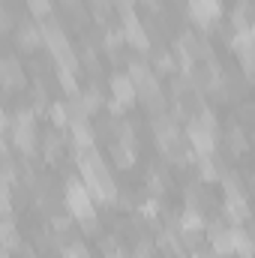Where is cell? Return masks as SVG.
<instances>
[{"label":"cell","mask_w":255,"mask_h":258,"mask_svg":"<svg viewBox=\"0 0 255 258\" xmlns=\"http://www.w3.org/2000/svg\"><path fill=\"white\" fill-rule=\"evenodd\" d=\"M111 99L117 102V105H135V87H132V81H129V75L123 72H117V75H111Z\"/></svg>","instance_id":"11"},{"label":"cell","mask_w":255,"mask_h":258,"mask_svg":"<svg viewBox=\"0 0 255 258\" xmlns=\"http://www.w3.org/2000/svg\"><path fill=\"white\" fill-rule=\"evenodd\" d=\"M102 45H105V51H111V54L117 57V51H120V45H123V30H120V27H105V30H102Z\"/></svg>","instance_id":"22"},{"label":"cell","mask_w":255,"mask_h":258,"mask_svg":"<svg viewBox=\"0 0 255 258\" xmlns=\"http://www.w3.org/2000/svg\"><path fill=\"white\" fill-rule=\"evenodd\" d=\"M204 213H198V210H183V216H180V225L177 228H186V231H204Z\"/></svg>","instance_id":"23"},{"label":"cell","mask_w":255,"mask_h":258,"mask_svg":"<svg viewBox=\"0 0 255 258\" xmlns=\"http://www.w3.org/2000/svg\"><path fill=\"white\" fill-rule=\"evenodd\" d=\"M156 246H159V252H165V255H183V243H180V237H177V225H168V228H162L159 231V237H156Z\"/></svg>","instance_id":"14"},{"label":"cell","mask_w":255,"mask_h":258,"mask_svg":"<svg viewBox=\"0 0 255 258\" xmlns=\"http://www.w3.org/2000/svg\"><path fill=\"white\" fill-rule=\"evenodd\" d=\"M78 96H81V105H84V111H87V114H96V111L105 105V96L99 93V87H87V90H84V93H78Z\"/></svg>","instance_id":"21"},{"label":"cell","mask_w":255,"mask_h":258,"mask_svg":"<svg viewBox=\"0 0 255 258\" xmlns=\"http://www.w3.org/2000/svg\"><path fill=\"white\" fill-rule=\"evenodd\" d=\"M72 144H75V150H90L93 147V141H96V132L90 129V123H72Z\"/></svg>","instance_id":"19"},{"label":"cell","mask_w":255,"mask_h":258,"mask_svg":"<svg viewBox=\"0 0 255 258\" xmlns=\"http://www.w3.org/2000/svg\"><path fill=\"white\" fill-rule=\"evenodd\" d=\"M225 216L231 219V225H243L249 219V207H246V192L240 195H228L225 201Z\"/></svg>","instance_id":"15"},{"label":"cell","mask_w":255,"mask_h":258,"mask_svg":"<svg viewBox=\"0 0 255 258\" xmlns=\"http://www.w3.org/2000/svg\"><path fill=\"white\" fill-rule=\"evenodd\" d=\"M228 147H231V153H246V135H243V126L228 129Z\"/></svg>","instance_id":"25"},{"label":"cell","mask_w":255,"mask_h":258,"mask_svg":"<svg viewBox=\"0 0 255 258\" xmlns=\"http://www.w3.org/2000/svg\"><path fill=\"white\" fill-rule=\"evenodd\" d=\"M189 18L201 30H213L222 18V0H189Z\"/></svg>","instance_id":"5"},{"label":"cell","mask_w":255,"mask_h":258,"mask_svg":"<svg viewBox=\"0 0 255 258\" xmlns=\"http://www.w3.org/2000/svg\"><path fill=\"white\" fill-rule=\"evenodd\" d=\"M120 15H123V42H129L132 48H138V51H147L150 48V36H147V30H144V21L132 12V9H120Z\"/></svg>","instance_id":"6"},{"label":"cell","mask_w":255,"mask_h":258,"mask_svg":"<svg viewBox=\"0 0 255 258\" xmlns=\"http://www.w3.org/2000/svg\"><path fill=\"white\" fill-rule=\"evenodd\" d=\"M231 24H234V33L252 30V24H249V6H246V3H240V6L231 12Z\"/></svg>","instance_id":"24"},{"label":"cell","mask_w":255,"mask_h":258,"mask_svg":"<svg viewBox=\"0 0 255 258\" xmlns=\"http://www.w3.org/2000/svg\"><path fill=\"white\" fill-rule=\"evenodd\" d=\"M0 258H9V252H0Z\"/></svg>","instance_id":"34"},{"label":"cell","mask_w":255,"mask_h":258,"mask_svg":"<svg viewBox=\"0 0 255 258\" xmlns=\"http://www.w3.org/2000/svg\"><path fill=\"white\" fill-rule=\"evenodd\" d=\"M186 144L192 147V153H198V156L216 153V135L210 129H204L198 120H189L186 123Z\"/></svg>","instance_id":"7"},{"label":"cell","mask_w":255,"mask_h":258,"mask_svg":"<svg viewBox=\"0 0 255 258\" xmlns=\"http://www.w3.org/2000/svg\"><path fill=\"white\" fill-rule=\"evenodd\" d=\"M228 48L240 57V63H243V72L246 75H252V30H240V33H231L228 36Z\"/></svg>","instance_id":"9"},{"label":"cell","mask_w":255,"mask_h":258,"mask_svg":"<svg viewBox=\"0 0 255 258\" xmlns=\"http://www.w3.org/2000/svg\"><path fill=\"white\" fill-rule=\"evenodd\" d=\"M135 258H156V249L150 240H138L135 243Z\"/></svg>","instance_id":"32"},{"label":"cell","mask_w":255,"mask_h":258,"mask_svg":"<svg viewBox=\"0 0 255 258\" xmlns=\"http://www.w3.org/2000/svg\"><path fill=\"white\" fill-rule=\"evenodd\" d=\"M60 252H63V258H90L87 246H84V243H78V240L63 243V246H60Z\"/></svg>","instance_id":"29"},{"label":"cell","mask_w":255,"mask_h":258,"mask_svg":"<svg viewBox=\"0 0 255 258\" xmlns=\"http://www.w3.org/2000/svg\"><path fill=\"white\" fill-rule=\"evenodd\" d=\"M228 234H231V249H234V255L252 258V240H249L246 228H240V225H231V228H228Z\"/></svg>","instance_id":"17"},{"label":"cell","mask_w":255,"mask_h":258,"mask_svg":"<svg viewBox=\"0 0 255 258\" xmlns=\"http://www.w3.org/2000/svg\"><path fill=\"white\" fill-rule=\"evenodd\" d=\"M195 120H198V123H201L204 129H210L213 135L219 132V120H216V114H213L207 105H201V108H198V117H195Z\"/></svg>","instance_id":"27"},{"label":"cell","mask_w":255,"mask_h":258,"mask_svg":"<svg viewBox=\"0 0 255 258\" xmlns=\"http://www.w3.org/2000/svg\"><path fill=\"white\" fill-rule=\"evenodd\" d=\"M18 228L12 219H0V252H15L18 249Z\"/></svg>","instance_id":"18"},{"label":"cell","mask_w":255,"mask_h":258,"mask_svg":"<svg viewBox=\"0 0 255 258\" xmlns=\"http://www.w3.org/2000/svg\"><path fill=\"white\" fill-rule=\"evenodd\" d=\"M135 150H138V147H126V144L114 141V144H111V159L117 162V168H132V165H135V156H138Z\"/></svg>","instance_id":"20"},{"label":"cell","mask_w":255,"mask_h":258,"mask_svg":"<svg viewBox=\"0 0 255 258\" xmlns=\"http://www.w3.org/2000/svg\"><path fill=\"white\" fill-rule=\"evenodd\" d=\"M156 147L165 153L168 162H186L189 159V144L183 141L180 129L177 132H168V135H156Z\"/></svg>","instance_id":"8"},{"label":"cell","mask_w":255,"mask_h":258,"mask_svg":"<svg viewBox=\"0 0 255 258\" xmlns=\"http://www.w3.org/2000/svg\"><path fill=\"white\" fill-rule=\"evenodd\" d=\"M39 30H42V45L51 51L54 63L60 66V69H72L75 72L78 69V57H75V51H72V45L66 39L60 21L57 18H45V24H39Z\"/></svg>","instance_id":"2"},{"label":"cell","mask_w":255,"mask_h":258,"mask_svg":"<svg viewBox=\"0 0 255 258\" xmlns=\"http://www.w3.org/2000/svg\"><path fill=\"white\" fill-rule=\"evenodd\" d=\"M63 141H66L63 132H57V129L45 132V138H42V153H45L48 162H57V159H60V153H63Z\"/></svg>","instance_id":"16"},{"label":"cell","mask_w":255,"mask_h":258,"mask_svg":"<svg viewBox=\"0 0 255 258\" xmlns=\"http://www.w3.org/2000/svg\"><path fill=\"white\" fill-rule=\"evenodd\" d=\"M48 111H51V120H54V126L63 129V126H66V108H63V102H48Z\"/></svg>","instance_id":"31"},{"label":"cell","mask_w":255,"mask_h":258,"mask_svg":"<svg viewBox=\"0 0 255 258\" xmlns=\"http://www.w3.org/2000/svg\"><path fill=\"white\" fill-rule=\"evenodd\" d=\"M174 258H183V255H174Z\"/></svg>","instance_id":"35"},{"label":"cell","mask_w":255,"mask_h":258,"mask_svg":"<svg viewBox=\"0 0 255 258\" xmlns=\"http://www.w3.org/2000/svg\"><path fill=\"white\" fill-rule=\"evenodd\" d=\"M57 81H60V87H63L69 96H78V81H75V72L72 69H60L57 66Z\"/></svg>","instance_id":"26"},{"label":"cell","mask_w":255,"mask_h":258,"mask_svg":"<svg viewBox=\"0 0 255 258\" xmlns=\"http://www.w3.org/2000/svg\"><path fill=\"white\" fill-rule=\"evenodd\" d=\"M9 135H12V147L24 156H36V117L33 111H18L15 117H9Z\"/></svg>","instance_id":"3"},{"label":"cell","mask_w":255,"mask_h":258,"mask_svg":"<svg viewBox=\"0 0 255 258\" xmlns=\"http://www.w3.org/2000/svg\"><path fill=\"white\" fill-rule=\"evenodd\" d=\"M177 42H180V48L189 54L192 60H213V51H210V45H207V39H204L201 33L183 30V36H180Z\"/></svg>","instance_id":"10"},{"label":"cell","mask_w":255,"mask_h":258,"mask_svg":"<svg viewBox=\"0 0 255 258\" xmlns=\"http://www.w3.org/2000/svg\"><path fill=\"white\" fill-rule=\"evenodd\" d=\"M27 9L39 18H48L51 15V0H27Z\"/></svg>","instance_id":"30"},{"label":"cell","mask_w":255,"mask_h":258,"mask_svg":"<svg viewBox=\"0 0 255 258\" xmlns=\"http://www.w3.org/2000/svg\"><path fill=\"white\" fill-rule=\"evenodd\" d=\"M9 129V117L3 114V108H0V138H3V132Z\"/></svg>","instance_id":"33"},{"label":"cell","mask_w":255,"mask_h":258,"mask_svg":"<svg viewBox=\"0 0 255 258\" xmlns=\"http://www.w3.org/2000/svg\"><path fill=\"white\" fill-rule=\"evenodd\" d=\"M75 159H78L81 183H84L87 195L93 198V204H108V207H111V204L117 201V186H114V180H111V174H108L105 159H102L93 147H90V150H78Z\"/></svg>","instance_id":"1"},{"label":"cell","mask_w":255,"mask_h":258,"mask_svg":"<svg viewBox=\"0 0 255 258\" xmlns=\"http://www.w3.org/2000/svg\"><path fill=\"white\" fill-rule=\"evenodd\" d=\"M63 204H66V210H69V216H72V219H78V222H81V219L96 216V204H93V198L87 195L84 183H81L78 177H69V180H66Z\"/></svg>","instance_id":"4"},{"label":"cell","mask_w":255,"mask_h":258,"mask_svg":"<svg viewBox=\"0 0 255 258\" xmlns=\"http://www.w3.org/2000/svg\"><path fill=\"white\" fill-rule=\"evenodd\" d=\"M0 84H3L6 90H15V87L24 84V69H21L18 60H12V57H0Z\"/></svg>","instance_id":"12"},{"label":"cell","mask_w":255,"mask_h":258,"mask_svg":"<svg viewBox=\"0 0 255 258\" xmlns=\"http://www.w3.org/2000/svg\"><path fill=\"white\" fill-rule=\"evenodd\" d=\"M15 42H18L24 51H36V48L42 45V30H39L36 24H30V21H21L18 30H15Z\"/></svg>","instance_id":"13"},{"label":"cell","mask_w":255,"mask_h":258,"mask_svg":"<svg viewBox=\"0 0 255 258\" xmlns=\"http://www.w3.org/2000/svg\"><path fill=\"white\" fill-rule=\"evenodd\" d=\"M153 66H156V72H174V69H177L171 51H159V54L153 57Z\"/></svg>","instance_id":"28"}]
</instances>
